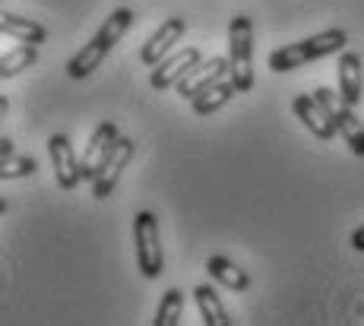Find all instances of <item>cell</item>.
I'll use <instances>...</instances> for the list:
<instances>
[{"mask_svg": "<svg viewBox=\"0 0 364 326\" xmlns=\"http://www.w3.org/2000/svg\"><path fill=\"white\" fill-rule=\"evenodd\" d=\"M130 26H133V10H130V6H117L111 16H105V23H102V29L95 32V38L89 41V45H82L80 51L70 58L67 76L82 80V76L95 73L102 67V60L111 54V48L117 45V38H121Z\"/></svg>", "mask_w": 364, "mask_h": 326, "instance_id": "cell-1", "label": "cell"}, {"mask_svg": "<svg viewBox=\"0 0 364 326\" xmlns=\"http://www.w3.org/2000/svg\"><path fill=\"white\" fill-rule=\"evenodd\" d=\"M348 36L342 29H326L320 36H311V38H301V41H291L285 48H276L269 54V70L272 73H289V70H298V67L311 64V60H320L326 54H336L346 48Z\"/></svg>", "mask_w": 364, "mask_h": 326, "instance_id": "cell-2", "label": "cell"}, {"mask_svg": "<svg viewBox=\"0 0 364 326\" xmlns=\"http://www.w3.org/2000/svg\"><path fill=\"white\" fill-rule=\"evenodd\" d=\"M228 64H232V80L237 92L254 89V23L250 16L237 13L228 26Z\"/></svg>", "mask_w": 364, "mask_h": 326, "instance_id": "cell-3", "label": "cell"}, {"mask_svg": "<svg viewBox=\"0 0 364 326\" xmlns=\"http://www.w3.org/2000/svg\"><path fill=\"white\" fill-rule=\"evenodd\" d=\"M133 238H136V266L146 279H159L165 269L162 241H159V219L156 212L143 210L133 219Z\"/></svg>", "mask_w": 364, "mask_h": 326, "instance_id": "cell-4", "label": "cell"}, {"mask_svg": "<svg viewBox=\"0 0 364 326\" xmlns=\"http://www.w3.org/2000/svg\"><path fill=\"white\" fill-rule=\"evenodd\" d=\"M314 95H317V99L326 105V111L333 114L336 130H339V136L348 143V149H352L355 156H364V124L358 121L355 108H352V105H346L342 99H336V92H333L330 86H320Z\"/></svg>", "mask_w": 364, "mask_h": 326, "instance_id": "cell-5", "label": "cell"}, {"mask_svg": "<svg viewBox=\"0 0 364 326\" xmlns=\"http://www.w3.org/2000/svg\"><path fill=\"white\" fill-rule=\"evenodd\" d=\"M117 140H121V134H117V124L114 121H102L99 127L92 130V136H89L86 149H82V156H80L82 181H95V175L102 171L105 158L111 156V149L117 146Z\"/></svg>", "mask_w": 364, "mask_h": 326, "instance_id": "cell-6", "label": "cell"}, {"mask_svg": "<svg viewBox=\"0 0 364 326\" xmlns=\"http://www.w3.org/2000/svg\"><path fill=\"white\" fill-rule=\"evenodd\" d=\"M133 152H136V143L124 140V136H121L117 146L111 149V156L105 158L102 171L95 175V181H92V197L95 200H108L111 193H114V187H117V181H121V175H124V168L130 165Z\"/></svg>", "mask_w": 364, "mask_h": 326, "instance_id": "cell-7", "label": "cell"}, {"mask_svg": "<svg viewBox=\"0 0 364 326\" xmlns=\"http://www.w3.org/2000/svg\"><path fill=\"white\" fill-rule=\"evenodd\" d=\"M197 64H200L197 48H181V51L168 54L165 60H159L156 70H152V76H149V86L156 89V92H165V89L178 86V82L184 80V76L191 73Z\"/></svg>", "mask_w": 364, "mask_h": 326, "instance_id": "cell-8", "label": "cell"}, {"mask_svg": "<svg viewBox=\"0 0 364 326\" xmlns=\"http://www.w3.org/2000/svg\"><path fill=\"white\" fill-rule=\"evenodd\" d=\"M184 32H187V23L181 16L165 19V23L143 41V48H139V60H143V64H149V67H156L159 60H165L168 54L174 51V45L181 41Z\"/></svg>", "mask_w": 364, "mask_h": 326, "instance_id": "cell-9", "label": "cell"}, {"mask_svg": "<svg viewBox=\"0 0 364 326\" xmlns=\"http://www.w3.org/2000/svg\"><path fill=\"white\" fill-rule=\"evenodd\" d=\"M48 152H51L54 178H58L60 190H73V187L82 181V171H80V158H76L70 140L64 134H54L51 140H48Z\"/></svg>", "mask_w": 364, "mask_h": 326, "instance_id": "cell-10", "label": "cell"}, {"mask_svg": "<svg viewBox=\"0 0 364 326\" xmlns=\"http://www.w3.org/2000/svg\"><path fill=\"white\" fill-rule=\"evenodd\" d=\"M291 108H295L298 121L304 124L307 130H311L317 140H333L339 130H336V121L333 114L326 111V105L317 99V95H298L295 102H291Z\"/></svg>", "mask_w": 364, "mask_h": 326, "instance_id": "cell-11", "label": "cell"}, {"mask_svg": "<svg viewBox=\"0 0 364 326\" xmlns=\"http://www.w3.org/2000/svg\"><path fill=\"white\" fill-rule=\"evenodd\" d=\"M228 73H232L228 58H209V60H200V64L193 67V70L187 73L174 89H178L181 99H197L203 89L213 86L215 80H222V76H228Z\"/></svg>", "mask_w": 364, "mask_h": 326, "instance_id": "cell-12", "label": "cell"}, {"mask_svg": "<svg viewBox=\"0 0 364 326\" xmlns=\"http://www.w3.org/2000/svg\"><path fill=\"white\" fill-rule=\"evenodd\" d=\"M361 58L358 51H346L339 58V99L346 105H358L361 102Z\"/></svg>", "mask_w": 364, "mask_h": 326, "instance_id": "cell-13", "label": "cell"}, {"mask_svg": "<svg viewBox=\"0 0 364 326\" xmlns=\"http://www.w3.org/2000/svg\"><path fill=\"white\" fill-rule=\"evenodd\" d=\"M237 92V86H235V80L232 76H222V80H215L213 86H206L203 92L197 95V99H191V108L197 111L200 117H206V114H215L219 108H225L228 102H232V95Z\"/></svg>", "mask_w": 364, "mask_h": 326, "instance_id": "cell-14", "label": "cell"}, {"mask_svg": "<svg viewBox=\"0 0 364 326\" xmlns=\"http://www.w3.org/2000/svg\"><path fill=\"white\" fill-rule=\"evenodd\" d=\"M0 29H4V36L16 38V41H29V45H41L48 38L45 26L35 23L29 16H16V13H4L0 16Z\"/></svg>", "mask_w": 364, "mask_h": 326, "instance_id": "cell-15", "label": "cell"}, {"mask_svg": "<svg viewBox=\"0 0 364 326\" xmlns=\"http://www.w3.org/2000/svg\"><path fill=\"white\" fill-rule=\"evenodd\" d=\"M206 269H209V276H213L219 286H225L232 291H247L250 288V276L244 273L237 263L228 260V256H209Z\"/></svg>", "mask_w": 364, "mask_h": 326, "instance_id": "cell-16", "label": "cell"}, {"mask_svg": "<svg viewBox=\"0 0 364 326\" xmlns=\"http://www.w3.org/2000/svg\"><path fill=\"white\" fill-rule=\"evenodd\" d=\"M193 301H197L200 317H203V323H206V326H232V317H228L222 298L215 295V288L197 286V288H193Z\"/></svg>", "mask_w": 364, "mask_h": 326, "instance_id": "cell-17", "label": "cell"}, {"mask_svg": "<svg viewBox=\"0 0 364 326\" xmlns=\"http://www.w3.org/2000/svg\"><path fill=\"white\" fill-rule=\"evenodd\" d=\"M38 45H19V48H13V51H6L4 54V60H0V76L4 80H10V76H16V73H23L26 67H32L35 60H38V51H35Z\"/></svg>", "mask_w": 364, "mask_h": 326, "instance_id": "cell-18", "label": "cell"}, {"mask_svg": "<svg viewBox=\"0 0 364 326\" xmlns=\"http://www.w3.org/2000/svg\"><path fill=\"white\" fill-rule=\"evenodd\" d=\"M184 317V291L181 288H168L162 295V304L156 310V326H178Z\"/></svg>", "mask_w": 364, "mask_h": 326, "instance_id": "cell-19", "label": "cell"}, {"mask_svg": "<svg viewBox=\"0 0 364 326\" xmlns=\"http://www.w3.org/2000/svg\"><path fill=\"white\" fill-rule=\"evenodd\" d=\"M38 171V162L32 156H10L0 158V178L4 181H16V178H32Z\"/></svg>", "mask_w": 364, "mask_h": 326, "instance_id": "cell-20", "label": "cell"}, {"mask_svg": "<svg viewBox=\"0 0 364 326\" xmlns=\"http://www.w3.org/2000/svg\"><path fill=\"white\" fill-rule=\"evenodd\" d=\"M352 247H355V251H364V225L352 232Z\"/></svg>", "mask_w": 364, "mask_h": 326, "instance_id": "cell-21", "label": "cell"}, {"mask_svg": "<svg viewBox=\"0 0 364 326\" xmlns=\"http://www.w3.org/2000/svg\"><path fill=\"white\" fill-rule=\"evenodd\" d=\"M10 156H13V140L4 136V140H0V158H10Z\"/></svg>", "mask_w": 364, "mask_h": 326, "instance_id": "cell-22", "label": "cell"}]
</instances>
